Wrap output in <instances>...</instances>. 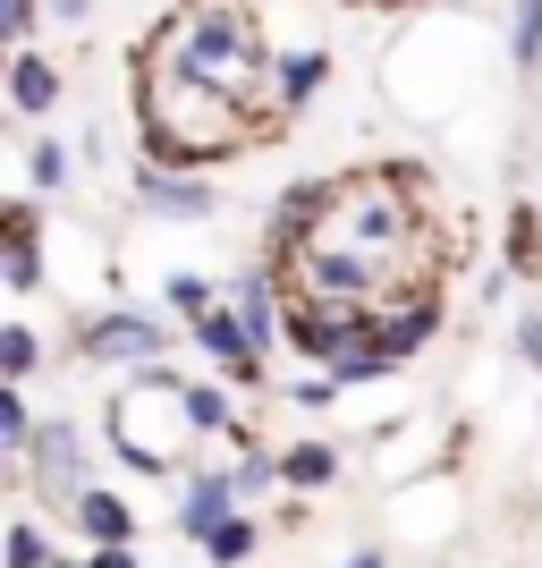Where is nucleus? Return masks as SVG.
<instances>
[{
    "label": "nucleus",
    "mask_w": 542,
    "mask_h": 568,
    "mask_svg": "<svg viewBox=\"0 0 542 568\" xmlns=\"http://www.w3.org/2000/svg\"><path fill=\"white\" fill-rule=\"evenodd\" d=\"M288 281L314 306H374L381 288L432 281V246L416 187L399 170H365V179H330V204L297 246H288Z\"/></svg>",
    "instance_id": "1"
},
{
    "label": "nucleus",
    "mask_w": 542,
    "mask_h": 568,
    "mask_svg": "<svg viewBox=\"0 0 542 568\" xmlns=\"http://www.w3.org/2000/svg\"><path fill=\"white\" fill-rule=\"evenodd\" d=\"M144 69L204 77V85H221V94H237V102H263V85L280 77V69H263V43L237 9H178V18L144 43Z\"/></svg>",
    "instance_id": "2"
},
{
    "label": "nucleus",
    "mask_w": 542,
    "mask_h": 568,
    "mask_svg": "<svg viewBox=\"0 0 542 568\" xmlns=\"http://www.w3.org/2000/svg\"><path fill=\"white\" fill-rule=\"evenodd\" d=\"M136 204H153L162 221H213V187H204V179H178L170 162L136 170Z\"/></svg>",
    "instance_id": "3"
},
{
    "label": "nucleus",
    "mask_w": 542,
    "mask_h": 568,
    "mask_svg": "<svg viewBox=\"0 0 542 568\" xmlns=\"http://www.w3.org/2000/svg\"><path fill=\"white\" fill-rule=\"evenodd\" d=\"M162 348H170L162 323H144V314H102L85 332V356H102V365H153Z\"/></svg>",
    "instance_id": "4"
},
{
    "label": "nucleus",
    "mask_w": 542,
    "mask_h": 568,
    "mask_svg": "<svg viewBox=\"0 0 542 568\" xmlns=\"http://www.w3.org/2000/svg\"><path fill=\"white\" fill-rule=\"evenodd\" d=\"M237 493H246V484H237V467H229V475H195L187 500H178V535H195V544H204L221 518H237Z\"/></svg>",
    "instance_id": "5"
},
{
    "label": "nucleus",
    "mask_w": 542,
    "mask_h": 568,
    "mask_svg": "<svg viewBox=\"0 0 542 568\" xmlns=\"http://www.w3.org/2000/svg\"><path fill=\"white\" fill-rule=\"evenodd\" d=\"M76 458H85L76 425H43V433H34V450H25V467H34V484H43V493L69 500V493H76Z\"/></svg>",
    "instance_id": "6"
},
{
    "label": "nucleus",
    "mask_w": 542,
    "mask_h": 568,
    "mask_svg": "<svg viewBox=\"0 0 542 568\" xmlns=\"http://www.w3.org/2000/svg\"><path fill=\"white\" fill-rule=\"evenodd\" d=\"M195 348H204V356H221L229 374H255V332H246V314L204 306V314H195Z\"/></svg>",
    "instance_id": "7"
},
{
    "label": "nucleus",
    "mask_w": 542,
    "mask_h": 568,
    "mask_svg": "<svg viewBox=\"0 0 542 568\" xmlns=\"http://www.w3.org/2000/svg\"><path fill=\"white\" fill-rule=\"evenodd\" d=\"M374 323H381V348H390V356L407 365V356H416V348L432 339V323H441V288H416V306H399V314H374Z\"/></svg>",
    "instance_id": "8"
},
{
    "label": "nucleus",
    "mask_w": 542,
    "mask_h": 568,
    "mask_svg": "<svg viewBox=\"0 0 542 568\" xmlns=\"http://www.w3.org/2000/svg\"><path fill=\"white\" fill-rule=\"evenodd\" d=\"M0 237H9V288H43V255H34V204H9L0 213Z\"/></svg>",
    "instance_id": "9"
},
{
    "label": "nucleus",
    "mask_w": 542,
    "mask_h": 568,
    "mask_svg": "<svg viewBox=\"0 0 542 568\" xmlns=\"http://www.w3.org/2000/svg\"><path fill=\"white\" fill-rule=\"evenodd\" d=\"M76 526H85L94 544H136V518H127L119 493H76Z\"/></svg>",
    "instance_id": "10"
},
{
    "label": "nucleus",
    "mask_w": 542,
    "mask_h": 568,
    "mask_svg": "<svg viewBox=\"0 0 542 568\" xmlns=\"http://www.w3.org/2000/svg\"><path fill=\"white\" fill-rule=\"evenodd\" d=\"M9 102L43 119L51 102H60V69H51V60H34V51H18V69H9Z\"/></svg>",
    "instance_id": "11"
},
{
    "label": "nucleus",
    "mask_w": 542,
    "mask_h": 568,
    "mask_svg": "<svg viewBox=\"0 0 542 568\" xmlns=\"http://www.w3.org/2000/svg\"><path fill=\"white\" fill-rule=\"evenodd\" d=\"M323 77H330L323 51H288V60H280V102H314V94H323Z\"/></svg>",
    "instance_id": "12"
},
{
    "label": "nucleus",
    "mask_w": 542,
    "mask_h": 568,
    "mask_svg": "<svg viewBox=\"0 0 542 568\" xmlns=\"http://www.w3.org/2000/svg\"><path fill=\"white\" fill-rule=\"evenodd\" d=\"M237 314H246V332H255V348H272V332H280V306H272V281H237Z\"/></svg>",
    "instance_id": "13"
},
{
    "label": "nucleus",
    "mask_w": 542,
    "mask_h": 568,
    "mask_svg": "<svg viewBox=\"0 0 542 568\" xmlns=\"http://www.w3.org/2000/svg\"><path fill=\"white\" fill-rule=\"evenodd\" d=\"M34 433H43V425H34V407H25L18 390H0V450L25 458V450H34Z\"/></svg>",
    "instance_id": "14"
},
{
    "label": "nucleus",
    "mask_w": 542,
    "mask_h": 568,
    "mask_svg": "<svg viewBox=\"0 0 542 568\" xmlns=\"http://www.w3.org/2000/svg\"><path fill=\"white\" fill-rule=\"evenodd\" d=\"M280 475L297 484V493H314V484H330V475H339V458H330L323 442H306V450H288V458H280Z\"/></svg>",
    "instance_id": "15"
},
{
    "label": "nucleus",
    "mask_w": 542,
    "mask_h": 568,
    "mask_svg": "<svg viewBox=\"0 0 542 568\" xmlns=\"http://www.w3.org/2000/svg\"><path fill=\"white\" fill-rule=\"evenodd\" d=\"M204 551H213L221 568H237V560H246V551H255V526H246V518H221L213 535H204Z\"/></svg>",
    "instance_id": "16"
},
{
    "label": "nucleus",
    "mask_w": 542,
    "mask_h": 568,
    "mask_svg": "<svg viewBox=\"0 0 542 568\" xmlns=\"http://www.w3.org/2000/svg\"><path fill=\"white\" fill-rule=\"evenodd\" d=\"M187 416H195V433H229V425H237L229 399H221L213 382H195V390H187Z\"/></svg>",
    "instance_id": "17"
},
{
    "label": "nucleus",
    "mask_w": 542,
    "mask_h": 568,
    "mask_svg": "<svg viewBox=\"0 0 542 568\" xmlns=\"http://www.w3.org/2000/svg\"><path fill=\"white\" fill-rule=\"evenodd\" d=\"M34 356H43V348H34V332H25V323H9V332H0V374H9V382L34 374Z\"/></svg>",
    "instance_id": "18"
},
{
    "label": "nucleus",
    "mask_w": 542,
    "mask_h": 568,
    "mask_svg": "<svg viewBox=\"0 0 542 568\" xmlns=\"http://www.w3.org/2000/svg\"><path fill=\"white\" fill-rule=\"evenodd\" d=\"M9 568H51V544H43V535H34V526H9Z\"/></svg>",
    "instance_id": "19"
},
{
    "label": "nucleus",
    "mask_w": 542,
    "mask_h": 568,
    "mask_svg": "<svg viewBox=\"0 0 542 568\" xmlns=\"http://www.w3.org/2000/svg\"><path fill=\"white\" fill-rule=\"evenodd\" d=\"M25 170H34V187H69V153H60V144H34V153H25Z\"/></svg>",
    "instance_id": "20"
},
{
    "label": "nucleus",
    "mask_w": 542,
    "mask_h": 568,
    "mask_svg": "<svg viewBox=\"0 0 542 568\" xmlns=\"http://www.w3.org/2000/svg\"><path fill=\"white\" fill-rule=\"evenodd\" d=\"M170 306L204 314V306H213V281H204V272H170Z\"/></svg>",
    "instance_id": "21"
},
{
    "label": "nucleus",
    "mask_w": 542,
    "mask_h": 568,
    "mask_svg": "<svg viewBox=\"0 0 542 568\" xmlns=\"http://www.w3.org/2000/svg\"><path fill=\"white\" fill-rule=\"evenodd\" d=\"M237 484L263 493V484H288V475H280V458H272V450H246V458H237Z\"/></svg>",
    "instance_id": "22"
},
{
    "label": "nucleus",
    "mask_w": 542,
    "mask_h": 568,
    "mask_svg": "<svg viewBox=\"0 0 542 568\" xmlns=\"http://www.w3.org/2000/svg\"><path fill=\"white\" fill-rule=\"evenodd\" d=\"M518 356L542 374V314H525V323H518Z\"/></svg>",
    "instance_id": "23"
},
{
    "label": "nucleus",
    "mask_w": 542,
    "mask_h": 568,
    "mask_svg": "<svg viewBox=\"0 0 542 568\" xmlns=\"http://www.w3.org/2000/svg\"><path fill=\"white\" fill-rule=\"evenodd\" d=\"M94 568H136V551L127 544H94Z\"/></svg>",
    "instance_id": "24"
},
{
    "label": "nucleus",
    "mask_w": 542,
    "mask_h": 568,
    "mask_svg": "<svg viewBox=\"0 0 542 568\" xmlns=\"http://www.w3.org/2000/svg\"><path fill=\"white\" fill-rule=\"evenodd\" d=\"M51 9H60V18H85V9H94V0H51Z\"/></svg>",
    "instance_id": "25"
},
{
    "label": "nucleus",
    "mask_w": 542,
    "mask_h": 568,
    "mask_svg": "<svg viewBox=\"0 0 542 568\" xmlns=\"http://www.w3.org/2000/svg\"><path fill=\"white\" fill-rule=\"evenodd\" d=\"M348 568H381V551H348Z\"/></svg>",
    "instance_id": "26"
}]
</instances>
